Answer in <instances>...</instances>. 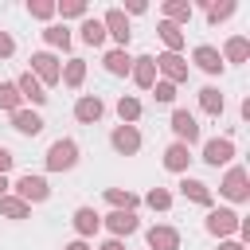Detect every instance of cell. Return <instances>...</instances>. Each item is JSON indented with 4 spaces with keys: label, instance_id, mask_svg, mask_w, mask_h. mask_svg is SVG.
<instances>
[{
    "label": "cell",
    "instance_id": "1",
    "mask_svg": "<svg viewBox=\"0 0 250 250\" xmlns=\"http://www.w3.org/2000/svg\"><path fill=\"white\" fill-rule=\"evenodd\" d=\"M74 164H78V145H74V141L62 137V141H55V145L47 148V168H51V172H66V168H74Z\"/></svg>",
    "mask_w": 250,
    "mask_h": 250
},
{
    "label": "cell",
    "instance_id": "2",
    "mask_svg": "<svg viewBox=\"0 0 250 250\" xmlns=\"http://www.w3.org/2000/svg\"><path fill=\"white\" fill-rule=\"evenodd\" d=\"M16 191H20V199H23V203H43V199L51 195L47 180H43V176H31V172L16 180Z\"/></svg>",
    "mask_w": 250,
    "mask_h": 250
},
{
    "label": "cell",
    "instance_id": "3",
    "mask_svg": "<svg viewBox=\"0 0 250 250\" xmlns=\"http://www.w3.org/2000/svg\"><path fill=\"white\" fill-rule=\"evenodd\" d=\"M102 113H105V105H102V98H98V94H82V98L74 102V117H78L82 125H94Z\"/></svg>",
    "mask_w": 250,
    "mask_h": 250
},
{
    "label": "cell",
    "instance_id": "4",
    "mask_svg": "<svg viewBox=\"0 0 250 250\" xmlns=\"http://www.w3.org/2000/svg\"><path fill=\"white\" fill-rule=\"evenodd\" d=\"M109 145H113L121 156H133V152L141 148V133H137L133 125H117V129H113V137H109Z\"/></svg>",
    "mask_w": 250,
    "mask_h": 250
},
{
    "label": "cell",
    "instance_id": "5",
    "mask_svg": "<svg viewBox=\"0 0 250 250\" xmlns=\"http://www.w3.org/2000/svg\"><path fill=\"white\" fill-rule=\"evenodd\" d=\"M223 195H227V199H234V203L250 199V188H246V168H230V172H227V180H223Z\"/></svg>",
    "mask_w": 250,
    "mask_h": 250
},
{
    "label": "cell",
    "instance_id": "6",
    "mask_svg": "<svg viewBox=\"0 0 250 250\" xmlns=\"http://www.w3.org/2000/svg\"><path fill=\"white\" fill-rule=\"evenodd\" d=\"M102 27H105V35H113V39H117L121 47H125V43H129V35H133V31H129V20H125V12H121V8H113V12H105V20H102Z\"/></svg>",
    "mask_w": 250,
    "mask_h": 250
},
{
    "label": "cell",
    "instance_id": "7",
    "mask_svg": "<svg viewBox=\"0 0 250 250\" xmlns=\"http://www.w3.org/2000/svg\"><path fill=\"white\" fill-rule=\"evenodd\" d=\"M31 66H35L39 86H43V82H47V86H51V82H59V74H62V70H59V62H55V55H47V51L31 55Z\"/></svg>",
    "mask_w": 250,
    "mask_h": 250
},
{
    "label": "cell",
    "instance_id": "8",
    "mask_svg": "<svg viewBox=\"0 0 250 250\" xmlns=\"http://www.w3.org/2000/svg\"><path fill=\"white\" fill-rule=\"evenodd\" d=\"M129 74H133V82H137L141 90H152V82H156V62H152V55H141V59H133Z\"/></svg>",
    "mask_w": 250,
    "mask_h": 250
},
{
    "label": "cell",
    "instance_id": "9",
    "mask_svg": "<svg viewBox=\"0 0 250 250\" xmlns=\"http://www.w3.org/2000/svg\"><path fill=\"white\" fill-rule=\"evenodd\" d=\"M172 129H176L180 145H191V141H199V125H195V117H191L188 109H176V113H172Z\"/></svg>",
    "mask_w": 250,
    "mask_h": 250
},
{
    "label": "cell",
    "instance_id": "10",
    "mask_svg": "<svg viewBox=\"0 0 250 250\" xmlns=\"http://www.w3.org/2000/svg\"><path fill=\"white\" fill-rule=\"evenodd\" d=\"M230 156H234V145H230L227 137H215V141H207V145H203V160H207V164H215V168H219V164H227Z\"/></svg>",
    "mask_w": 250,
    "mask_h": 250
},
{
    "label": "cell",
    "instance_id": "11",
    "mask_svg": "<svg viewBox=\"0 0 250 250\" xmlns=\"http://www.w3.org/2000/svg\"><path fill=\"white\" fill-rule=\"evenodd\" d=\"M152 62H156V66H160V70L168 74V82H172V86L188 78V62H184L180 55H172V51H168V55H160V59H152Z\"/></svg>",
    "mask_w": 250,
    "mask_h": 250
},
{
    "label": "cell",
    "instance_id": "12",
    "mask_svg": "<svg viewBox=\"0 0 250 250\" xmlns=\"http://www.w3.org/2000/svg\"><path fill=\"white\" fill-rule=\"evenodd\" d=\"M207 230L211 234H230V230H238V215L227 211V207H219V211L207 215Z\"/></svg>",
    "mask_w": 250,
    "mask_h": 250
},
{
    "label": "cell",
    "instance_id": "13",
    "mask_svg": "<svg viewBox=\"0 0 250 250\" xmlns=\"http://www.w3.org/2000/svg\"><path fill=\"white\" fill-rule=\"evenodd\" d=\"M148 250H180V230H172V227H152V230H148Z\"/></svg>",
    "mask_w": 250,
    "mask_h": 250
},
{
    "label": "cell",
    "instance_id": "14",
    "mask_svg": "<svg viewBox=\"0 0 250 250\" xmlns=\"http://www.w3.org/2000/svg\"><path fill=\"white\" fill-rule=\"evenodd\" d=\"M191 59H195L199 70H207V74H219V70H223V55H219L215 47H207V43H199V47L191 51Z\"/></svg>",
    "mask_w": 250,
    "mask_h": 250
},
{
    "label": "cell",
    "instance_id": "15",
    "mask_svg": "<svg viewBox=\"0 0 250 250\" xmlns=\"http://www.w3.org/2000/svg\"><path fill=\"white\" fill-rule=\"evenodd\" d=\"M16 90H20V98H27V102H35V105H43V102H47V94H43V86H39V78H35L31 70H27V74H20Z\"/></svg>",
    "mask_w": 250,
    "mask_h": 250
},
{
    "label": "cell",
    "instance_id": "16",
    "mask_svg": "<svg viewBox=\"0 0 250 250\" xmlns=\"http://www.w3.org/2000/svg\"><path fill=\"white\" fill-rule=\"evenodd\" d=\"M12 129L23 133V137H35V133L43 129V121H39V113H31V109H16V113H12Z\"/></svg>",
    "mask_w": 250,
    "mask_h": 250
},
{
    "label": "cell",
    "instance_id": "17",
    "mask_svg": "<svg viewBox=\"0 0 250 250\" xmlns=\"http://www.w3.org/2000/svg\"><path fill=\"white\" fill-rule=\"evenodd\" d=\"M98 227H102V215H98L94 207H78V211H74V230H78V234H94Z\"/></svg>",
    "mask_w": 250,
    "mask_h": 250
},
{
    "label": "cell",
    "instance_id": "18",
    "mask_svg": "<svg viewBox=\"0 0 250 250\" xmlns=\"http://www.w3.org/2000/svg\"><path fill=\"white\" fill-rule=\"evenodd\" d=\"M105 227L113 234H133L137 230V215L133 211H113V215H105Z\"/></svg>",
    "mask_w": 250,
    "mask_h": 250
},
{
    "label": "cell",
    "instance_id": "19",
    "mask_svg": "<svg viewBox=\"0 0 250 250\" xmlns=\"http://www.w3.org/2000/svg\"><path fill=\"white\" fill-rule=\"evenodd\" d=\"M188 160H191V156H188V145H180V141L168 145V152H164V168H168V172H184Z\"/></svg>",
    "mask_w": 250,
    "mask_h": 250
},
{
    "label": "cell",
    "instance_id": "20",
    "mask_svg": "<svg viewBox=\"0 0 250 250\" xmlns=\"http://www.w3.org/2000/svg\"><path fill=\"white\" fill-rule=\"evenodd\" d=\"M180 191H184L191 203H203V207H211V191H207V184H199V180H184V184H180Z\"/></svg>",
    "mask_w": 250,
    "mask_h": 250
},
{
    "label": "cell",
    "instance_id": "21",
    "mask_svg": "<svg viewBox=\"0 0 250 250\" xmlns=\"http://www.w3.org/2000/svg\"><path fill=\"white\" fill-rule=\"evenodd\" d=\"M129 66H133V59H129L121 47L105 55V70H109V74H129Z\"/></svg>",
    "mask_w": 250,
    "mask_h": 250
},
{
    "label": "cell",
    "instance_id": "22",
    "mask_svg": "<svg viewBox=\"0 0 250 250\" xmlns=\"http://www.w3.org/2000/svg\"><path fill=\"white\" fill-rule=\"evenodd\" d=\"M199 102H203V109H207L211 117H219V113H223V94H219L215 86H203V90H199Z\"/></svg>",
    "mask_w": 250,
    "mask_h": 250
},
{
    "label": "cell",
    "instance_id": "23",
    "mask_svg": "<svg viewBox=\"0 0 250 250\" xmlns=\"http://www.w3.org/2000/svg\"><path fill=\"white\" fill-rule=\"evenodd\" d=\"M82 39H86L90 47H102V43H105V27H102V20H86V23H82Z\"/></svg>",
    "mask_w": 250,
    "mask_h": 250
},
{
    "label": "cell",
    "instance_id": "24",
    "mask_svg": "<svg viewBox=\"0 0 250 250\" xmlns=\"http://www.w3.org/2000/svg\"><path fill=\"white\" fill-rule=\"evenodd\" d=\"M160 39H164V43H168V51H172V55H176V51H180V47H184V31H180V27H176V23H168V20H164V23H160Z\"/></svg>",
    "mask_w": 250,
    "mask_h": 250
},
{
    "label": "cell",
    "instance_id": "25",
    "mask_svg": "<svg viewBox=\"0 0 250 250\" xmlns=\"http://www.w3.org/2000/svg\"><path fill=\"white\" fill-rule=\"evenodd\" d=\"M59 78H62L66 86H82V78H86V62H82V59H70V62H66V70H62Z\"/></svg>",
    "mask_w": 250,
    "mask_h": 250
},
{
    "label": "cell",
    "instance_id": "26",
    "mask_svg": "<svg viewBox=\"0 0 250 250\" xmlns=\"http://www.w3.org/2000/svg\"><path fill=\"white\" fill-rule=\"evenodd\" d=\"M105 199H109L117 211H133V207H137V195H133V191H121V188H109Z\"/></svg>",
    "mask_w": 250,
    "mask_h": 250
},
{
    "label": "cell",
    "instance_id": "27",
    "mask_svg": "<svg viewBox=\"0 0 250 250\" xmlns=\"http://www.w3.org/2000/svg\"><path fill=\"white\" fill-rule=\"evenodd\" d=\"M0 215H8V219H27V203H23V199H12V195H0Z\"/></svg>",
    "mask_w": 250,
    "mask_h": 250
},
{
    "label": "cell",
    "instance_id": "28",
    "mask_svg": "<svg viewBox=\"0 0 250 250\" xmlns=\"http://www.w3.org/2000/svg\"><path fill=\"white\" fill-rule=\"evenodd\" d=\"M20 102H23V98H20L16 82H0V109H12V113H16V109H20Z\"/></svg>",
    "mask_w": 250,
    "mask_h": 250
},
{
    "label": "cell",
    "instance_id": "29",
    "mask_svg": "<svg viewBox=\"0 0 250 250\" xmlns=\"http://www.w3.org/2000/svg\"><path fill=\"white\" fill-rule=\"evenodd\" d=\"M223 55H227L230 62H246V55H250V43H246L242 35H234V39L227 43V51H223Z\"/></svg>",
    "mask_w": 250,
    "mask_h": 250
},
{
    "label": "cell",
    "instance_id": "30",
    "mask_svg": "<svg viewBox=\"0 0 250 250\" xmlns=\"http://www.w3.org/2000/svg\"><path fill=\"white\" fill-rule=\"evenodd\" d=\"M117 113H121V125H125V121H137V117H141V102H137V98H121V102H117Z\"/></svg>",
    "mask_w": 250,
    "mask_h": 250
},
{
    "label": "cell",
    "instance_id": "31",
    "mask_svg": "<svg viewBox=\"0 0 250 250\" xmlns=\"http://www.w3.org/2000/svg\"><path fill=\"white\" fill-rule=\"evenodd\" d=\"M148 207H152V211H168V207H172V195H168L164 188H152V191H148Z\"/></svg>",
    "mask_w": 250,
    "mask_h": 250
},
{
    "label": "cell",
    "instance_id": "32",
    "mask_svg": "<svg viewBox=\"0 0 250 250\" xmlns=\"http://www.w3.org/2000/svg\"><path fill=\"white\" fill-rule=\"evenodd\" d=\"M230 12H234V0H223V4H211V8H207V20L219 23V20H227Z\"/></svg>",
    "mask_w": 250,
    "mask_h": 250
},
{
    "label": "cell",
    "instance_id": "33",
    "mask_svg": "<svg viewBox=\"0 0 250 250\" xmlns=\"http://www.w3.org/2000/svg\"><path fill=\"white\" fill-rule=\"evenodd\" d=\"M164 16H168V23L188 20V16H191V4H164Z\"/></svg>",
    "mask_w": 250,
    "mask_h": 250
},
{
    "label": "cell",
    "instance_id": "34",
    "mask_svg": "<svg viewBox=\"0 0 250 250\" xmlns=\"http://www.w3.org/2000/svg\"><path fill=\"white\" fill-rule=\"evenodd\" d=\"M43 35H47V43H55V47H70V31H66V27H47Z\"/></svg>",
    "mask_w": 250,
    "mask_h": 250
},
{
    "label": "cell",
    "instance_id": "35",
    "mask_svg": "<svg viewBox=\"0 0 250 250\" xmlns=\"http://www.w3.org/2000/svg\"><path fill=\"white\" fill-rule=\"evenodd\" d=\"M27 12H31V16H39V20H51V16H55V4L35 0V4H27Z\"/></svg>",
    "mask_w": 250,
    "mask_h": 250
},
{
    "label": "cell",
    "instance_id": "36",
    "mask_svg": "<svg viewBox=\"0 0 250 250\" xmlns=\"http://www.w3.org/2000/svg\"><path fill=\"white\" fill-rule=\"evenodd\" d=\"M152 94H156V102H172L176 98V86L172 82H152Z\"/></svg>",
    "mask_w": 250,
    "mask_h": 250
},
{
    "label": "cell",
    "instance_id": "37",
    "mask_svg": "<svg viewBox=\"0 0 250 250\" xmlns=\"http://www.w3.org/2000/svg\"><path fill=\"white\" fill-rule=\"evenodd\" d=\"M55 12H62V16H86V4H82V0H66V4H59Z\"/></svg>",
    "mask_w": 250,
    "mask_h": 250
},
{
    "label": "cell",
    "instance_id": "38",
    "mask_svg": "<svg viewBox=\"0 0 250 250\" xmlns=\"http://www.w3.org/2000/svg\"><path fill=\"white\" fill-rule=\"evenodd\" d=\"M12 51H16V43H12V35H8V31H0V59H8Z\"/></svg>",
    "mask_w": 250,
    "mask_h": 250
},
{
    "label": "cell",
    "instance_id": "39",
    "mask_svg": "<svg viewBox=\"0 0 250 250\" xmlns=\"http://www.w3.org/2000/svg\"><path fill=\"white\" fill-rule=\"evenodd\" d=\"M12 160H16V156H12V152H8V148H4V145H0V176H4V172H8V168H12Z\"/></svg>",
    "mask_w": 250,
    "mask_h": 250
},
{
    "label": "cell",
    "instance_id": "40",
    "mask_svg": "<svg viewBox=\"0 0 250 250\" xmlns=\"http://www.w3.org/2000/svg\"><path fill=\"white\" fill-rule=\"evenodd\" d=\"M102 250H125V246H121V242H117V238H109V242H105V246H102Z\"/></svg>",
    "mask_w": 250,
    "mask_h": 250
},
{
    "label": "cell",
    "instance_id": "41",
    "mask_svg": "<svg viewBox=\"0 0 250 250\" xmlns=\"http://www.w3.org/2000/svg\"><path fill=\"white\" fill-rule=\"evenodd\" d=\"M219 250H242V242H223Z\"/></svg>",
    "mask_w": 250,
    "mask_h": 250
},
{
    "label": "cell",
    "instance_id": "42",
    "mask_svg": "<svg viewBox=\"0 0 250 250\" xmlns=\"http://www.w3.org/2000/svg\"><path fill=\"white\" fill-rule=\"evenodd\" d=\"M66 250H90V246H86V242H70Z\"/></svg>",
    "mask_w": 250,
    "mask_h": 250
},
{
    "label": "cell",
    "instance_id": "43",
    "mask_svg": "<svg viewBox=\"0 0 250 250\" xmlns=\"http://www.w3.org/2000/svg\"><path fill=\"white\" fill-rule=\"evenodd\" d=\"M4 188H8V180H4V176H0V195H4Z\"/></svg>",
    "mask_w": 250,
    "mask_h": 250
}]
</instances>
